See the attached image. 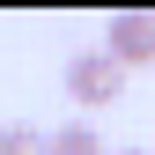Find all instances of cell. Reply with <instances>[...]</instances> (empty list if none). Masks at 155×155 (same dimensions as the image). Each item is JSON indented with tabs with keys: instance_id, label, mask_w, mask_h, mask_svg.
Here are the masks:
<instances>
[{
	"instance_id": "obj_1",
	"label": "cell",
	"mask_w": 155,
	"mask_h": 155,
	"mask_svg": "<svg viewBox=\"0 0 155 155\" xmlns=\"http://www.w3.org/2000/svg\"><path fill=\"white\" fill-rule=\"evenodd\" d=\"M67 96H74V104H89V111L118 104V96H126V67L111 59L104 45H96V52H74V59H67Z\"/></svg>"
},
{
	"instance_id": "obj_2",
	"label": "cell",
	"mask_w": 155,
	"mask_h": 155,
	"mask_svg": "<svg viewBox=\"0 0 155 155\" xmlns=\"http://www.w3.org/2000/svg\"><path fill=\"white\" fill-rule=\"evenodd\" d=\"M104 52H111L126 74H133V67H148V59H155V8H118V15H111Z\"/></svg>"
},
{
	"instance_id": "obj_3",
	"label": "cell",
	"mask_w": 155,
	"mask_h": 155,
	"mask_svg": "<svg viewBox=\"0 0 155 155\" xmlns=\"http://www.w3.org/2000/svg\"><path fill=\"white\" fill-rule=\"evenodd\" d=\"M52 155H111V148L96 140L89 118H67V126H52Z\"/></svg>"
},
{
	"instance_id": "obj_4",
	"label": "cell",
	"mask_w": 155,
	"mask_h": 155,
	"mask_svg": "<svg viewBox=\"0 0 155 155\" xmlns=\"http://www.w3.org/2000/svg\"><path fill=\"white\" fill-rule=\"evenodd\" d=\"M0 155H52V133H37L30 118H8L0 126Z\"/></svg>"
},
{
	"instance_id": "obj_5",
	"label": "cell",
	"mask_w": 155,
	"mask_h": 155,
	"mask_svg": "<svg viewBox=\"0 0 155 155\" xmlns=\"http://www.w3.org/2000/svg\"><path fill=\"white\" fill-rule=\"evenodd\" d=\"M118 155H140V148H118Z\"/></svg>"
}]
</instances>
